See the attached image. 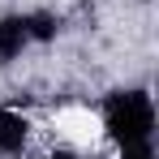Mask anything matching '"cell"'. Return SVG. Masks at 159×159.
I'll list each match as a JSON object with an SVG mask.
<instances>
[{
	"mask_svg": "<svg viewBox=\"0 0 159 159\" xmlns=\"http://www.w3.org/2000/svg\"><path fill=\"white\" fill-rule=\"evenodd\" d=\"M103 125L120 142V151L151 142V133H155V103H151V95L146 90H116L103 103Z\"/></svg>",
	"mask_w": 159,
	"mask_h": 159,
	"instance_id": "6da1fadb",
	"label": "cell"
},
{
	"mask_svg": "<svg viewBox=\"0 0 159 159\" xmlns=\"http://www.w3.org/2000/svg\"><path fill=\"white\" fill-rule=\"evenodd\" d=\"M30 39H34L30 17H0V60H13Z\"/></svg>",
	"mask_w": 159,
	"mask_h": 159,
	"instance_id": "7a4b0ae2",
	"label": "cell"
},
{
	"mask_svg": "<svg viewBox=\"0 0 159 159\" xmlns=\"http://www.w3.org/2000/svg\"><path fill=\"white\" fill-rule=\"evenodd\" d=\"M26 146V120L22 112H0V155H17Z\"/></svg>",
	"mask_w": 159,
	"mask_h": 159,
	"instance_id": "3957f363",
	"label": "cell"
},
{
	"mask_svg": "<svg viewBox=\"0 0 159 159\" xmlns=\"http://www.w3.org/2000/svg\"><path fill=\"white\" fill-rule=\"evenodd\" d=\"M120 159H155V151H151V142H142V146H125Z\"/></svg>",
	"mask_w": 159,
	"mask_h": 159,
	"instance_id": "277c9868",
	"label": "cell"
},
{
	"mask_svg": "<svg viewBox=\"0 0 159 159\" xmlns=\"http://www.w3.org/2000/svg\"><path fill=\"white\" fill-rule=\"evenodd\" d=\"M52 159H78V155H69V151H56V155Z\"/></svg>",
	"mask_w": 159,
	"mask_h": 159,
	"instance_id": "5b68a950",
	"label": "cell"
}]
</instances>
